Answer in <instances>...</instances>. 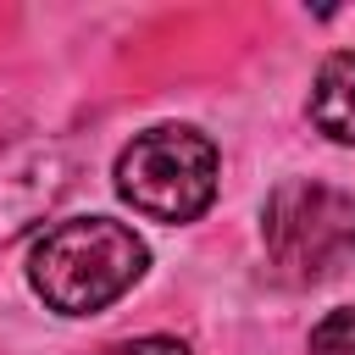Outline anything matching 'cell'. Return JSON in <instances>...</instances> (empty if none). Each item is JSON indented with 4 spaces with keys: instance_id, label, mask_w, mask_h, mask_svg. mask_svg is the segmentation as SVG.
<instances>
[{
    "instance_id": "cell-1",
    "label": "cell",
    "mask_w": 355,
    "mask_h": 355,
    "mask_svg": "<svg viewBox=\"0 0 355 355\" xmlns=\"http://www.w3.org/2000/svg\"><path fill=\"white\" fill-rule=\"evenodd\" d=\"M150 266L144 239L116 216H72L44 227V239L28 255L33 294L61 316H94L111 300H122Z\"/></svg>"
},
{
    "instance_id": "cell-2",
    "label": "cell",
    "mask_w": 355,
    "mask_h": 355,
    "mask_svg": "<svg viewBox=\"0 0 355 355\" xmlns=\"http://www.w3.org/2000/svg\"><path fill=\"white\" fill-rule=\"evenodd\" d=\"M261 244L283 283H327L355 255V200L322 178H288L261 205Z\"/></svg>"
},
{
    "instance_id": "cell-3",
    "label": "cell",
    "mask_w": 355,
    "mask_h": 355,
    "mask_svg": "<svg viewBox=\"0 0 355 355\" xmlns=\"http://www.w3.org/2000/svg\"><path fill=\"white\" fill-rule=\"evenodd\" d=\"M116 194L150 222H194L216 200V144L189 122L144 128L116 155Z\"/></svg>"
},
{
    "instance_id": "cell-4",
    "label": "cell",
    "mask_w": 355,
    "mask_h": 355,
    "mask_svg": "<svg viewBox=\"0 0 355 355\" xmlns=\"http://www.w3.org/2000/svg\"><path fill=\"white\" fill-rule=\"evenodd\" d=\"M67 189V155L55 139H6L0 144V244L22 239Z\"/></svg>"
},
{
    "instance_id": "cell-5",
    "label": "cell",
    "mask_w": 355,
    "mask_h": 355,
    "mask_svg": "<svg viewBox=\"0 0 355 355\" xmlns=\"http://www.w3.org/2000/svg\"><path fill=\"white\" fill-rule=\"evenodd\" d=\"M311 122L333 144H355V50H333L311 83Z\"/></svg>"
},
{
    "instance_id": "cell-6",
    "label": "cell",
    "mask_w": 355,
    "mask_h": 355,
    "mask_svg": "<svg viewBox=\"0 0 355 355\" xmlns=\"http://www.w3.org/2000/svg\"><path fill=\"white\" fill-rule=\"evenodd\" d=\"M311 355H355V305L327 311L311 327Z\"/></svg>"
},
{
    "instance_id": "cell-7",
    "label": "cell",
    "mask_w": 355,
    "mask_h": 355,
    "mask_svg": "<svg viewBox=\"0 0 355 355\" xmlns=\"http://www.w3.org/2000/svg\"><path fill=\"white\" fill-rule=\"evenodd\" d=\"M105 355H189V344H183V338H166V333H144V338L111 344Z\"/></svg>"
}]
</instances>
